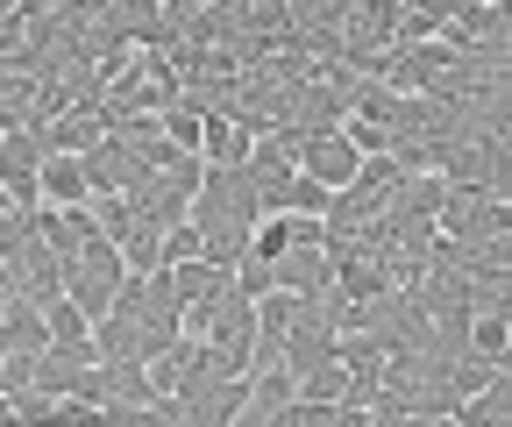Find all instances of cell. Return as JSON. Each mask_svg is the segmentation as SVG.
<instances>
[{
  "label": "cell",
  "mask_w": 512,
  "mask_h": 427,
  "mask_svg": "<svg viewBox=\"0 0 512 427\" xmlns=\"http://www.w3.org/2000/svg\"><path fill=\"white\" fill-rule=\"evenodd\" d=\"M0 427H22V420H15V406H8V399H0Z\"/></svg>",
  "instance_id": "8fae6325"
},
{
  "label": "cell",
  "mask_w": 512,
  "mask_h": 427,
  "mask_svg": "<svg viewBox=\"0 0 512 427\" xmlns=\"http://www.w3.org/2000/svg\"><path fill=\"white\" fill-rule=\"evenodd\" d=\"M448 420H456V427H512V378L491 385V392H477V399H463Z\"/></svg>",
  "instance_id": "277c9868"
},
{
  "label": "cell",
  "mask_w": 512,
  "mask_h": 427,
  "mask_svg": "<svg viewBox=\"0 0 512 427\" xmlns=\"http://www.w3.org/2000/svg\"><path fill=\"white\" fill-rule=\"evenodd\" d=\"M36 193H43V207H57V214H72V207H86V164L79 157H43V171H36Z\"/></svg>",
  "instance_id": "6da1fadb"
},
{
  "label": "cell",
  "mask_w": 512,
  "mask_h": 427,
  "mask_svg": "<svg viewBox=\"0 0 512 427\" xmlns=\"http://www.w3.org/2000/svg\"><path fill=\"white\" fill-rule=\"evenodd\" d=\"M235 413H249V378H228V385L200 392L185 406V427H235Z\"/></svg>",
  "instance_id": "7a4b0ae2"
},
{
  "label": "cell",
  "mask_w": 512,
  "mask_h": 427,
  "mask_svg": "<svg viewBox=\"0 0 512 427\" xmlns=\"http://www.w3.org/2000/svg\"><path fill=\"white\" fill-rule=\"evenodd\" d=\"M256 427H335V406H313V399H292V406H278L271 420H256Z\"/></svg>",
  "instance_id": "52a82bcc"
},
{
  "label": "cell",
  "mask_w": 512,
  "mask_h": 427,
  "mask_svg": "<svg viewBox=\"0 0 512 427\" xmlns=\"http://www.w3.org/2000/svg\"><path fill=\"white\" fill-rule=\"evenodd\" d=\"M299 399V378L285 371V363H264V371H249V413H278V406H292Z\"/></svg>",
  "instance_id": "3957f363"
},
{
  "label": "cell",
  "mask_w": 512,
  "mask_h": 427,
  "mask_svg": "<svg viewBox=\"0 0 512 427\" xmlns=\"http://www.w3.org/2000/svg\"><path fill=\"white\" fill-rule=\"evenodd\" d=\"M100 427H143V420H136V406H114V399H107V406H100Z\"/></svg>",
  "instance_id": "30bf717a"
},
{
  "label": "cell",
  "mask_w": 512,
  "mask_h": 427,
  "mask_svg": "<svg viewBox=\"0 0 512 427\" xmlns=\"http://www.w3.org/2000/svg\"><path fill=\"white\" fill-rule=\"evenodd\" d=\"M505 349H512V321H505V314H477V321H470V356L505 371Z\"/></svg>",
  "instance_id": "5b68a950"
},
{
  "label": "cell",
  "mask_w": 512,
  "mask_h": 427,
  "mask_svg": "<svg viewBox=\"0 0 512 427\" xmlns=\"http://www.w3.org/2000/svg\"><path fill=\"white\" fill-rule=\"evenodd\" d=\"M136 420H143V427H185V406H178V399H157V406H143Z\"/></svg>",
  "instance_id": "9c48e42d"
},
{
  "label": "cell",
  "mask_w": 512,
  "mask_h": 427,
  "mask_svg": "<svg viewBox=\"0 0 512 427\" xmlns=\"http://www.w3.org/2000/svg\"><path fill=\"white\" fill-rule=\"evenodd\" d=\"M192 257H200V228H192V221L164 228V271H171V264H192Z\"/></svg>",
  "instance_id": "ba28073f"
},
{
  "label": "cell",
  "mask_w": 512,
  "mask_h": 427,
  "mask_svg": "<svg viewBox=\"0 0 512 427\" xmlns=\"http://www.w3.org/2000/svg\"><path fill=\"white\" fill-rule=\"evenodd\" d=\"M36 314H43L50 342H93V321L72 307V299H50V307H36Z\"/></svg>",
  "instance_id": "8992f818"
}]
</instances>
